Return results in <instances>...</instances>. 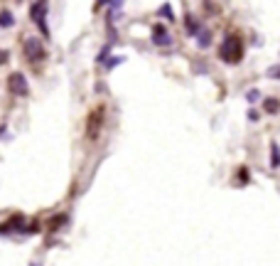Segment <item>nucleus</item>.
Wrapping results in <instances>:
<instances>
[{"label": "nucleus", "instance_id": "nucleus-1", "mask_svg": "<svg viewBox=\"0 0 280 266\" xmlns=\"http://www.w3.org/2000/svg\"><path fill=\"white\" fill-rule=\"evenodd\" d=\"M219 59L224 64H231V67L244 62V40L236 32L224 35V40L219 42Z\"/></svg>", "mask_w": 280, "mask_h": 266}, {"label": "nucleus", "instance_id": "nucleus-2", "mask_svg": "<svg viewBox=\"0 0 280 266\" xmlns=\"http://www.w3.org/2000/svg\"><path fill=\"white\" fill-rule=\"evenodd\" d=\"M47 10H50V0H37V3L32 5V10H30L32 23L40 28V32H42L44 40L52 37V35H50V25H47Z\"/></svg>", "mask_w": 280, "mask_h": 266}, {"label": "nucleus", "instance_id": "nucleus-3", "mask_svg": "<svg viewBox=\"0 0 280 266\" xmlns=\"http://www.w3.org/2000/svg\"><path fill=\"white\" fill-rule=\"evenodd\" d=\"M104 121H106V106H96L88 118H86V138L88 141H96L101 128H104Z\"/></svg>", "mask_w": 280, "mask_h": 266}, {"label": "nucleus", "instance_id": "nucleus-4", "mask_svg": "<svg viewBox=\"0 0 280 266\" xmlns=\"http://www.w3.org/2000/svg\"><path fill=\"white\" fill-rule=\"evenodd\" d=\"M22 52H25V59L28 62H42L47 57V50L42 45L40 37H25L22 40Z\"/></svg>", "mask_w": 280, "mask_h": 266}, {"label": "nucleus", "instance_id": "nucleus-5", "mask_svg": "<svg viewBox=\"0 0 280 266\" xmlns=\"http://www.w3.org/2000/svg\"><path fill=\"white\" fill-rule=\"evenodd\" d=\"M25 222H28V217H25L22 212L10 214L5 222H0V236H10V234H15V232H25V229H28Z\"/></svg>", "mask_w": 280, "mask_h": 266}, {"label": "nucleus", "instance_id": "nucleus-6", "mask_svg": "<svg viewBox=\"0 0 280 266\" xmlns=\"http://www.w3.org/2000/svg\"><path fill=\"white\" fill-rule=\"evenodd\" d=\"M8 91L12 96H28L30 94V84H28V77L22 72H12L8 74Z\"/></svg>", "mask_w": 280, "mask_h": 266}, {"label": "nucleus", "instance_id": "nucleus-7", "mask_svg": "<svg viewBox=\"0 0 280 266\" xmlns=\"http://www.w3.org/2000/svg\"><path fill=\"white\" fill-rule=\"evenodd\" d=\"M152 45L155 47H170L172 45V35L168 32L165 25H155L152 28Z\"/></svg>", "mask_w": 280, "mask_h": 266}, {"label": "nucleus", "instance_id": "nucleus-8", "mask_svg": "<svg viewBox=\"0 0 280 266\" xmlns=\"http://www.w3.org/2000/svg\"><path fill=\"white\" fill-rule=\"evenodd\" d=\"M184 28H187V35H190V37H196V35H199V30H202L192 13H187V15H184Z\"/></svg>", "mask_w": 280, "mask_h": 266}, {"label": "nucleus", "instance_id": "nucleus-9", "mask_svg": "<svg viewBox=\"0 0 280 266\" xmlns=\"http://www.w3.org/2000/svg\"><path fill=\"white\" fill-rule=\"evenodd\" d=\"M278 111H280V101H278V99H273V96H270V99H263V114L276 116Z\"/></svg>", "mask_w": 280, "mask_h": 266}, {"label": "nucleus", "instance_id": "nucleus-10", "mask_svg": "<svg viewBox=\"0 0 280 266\" xmlns=\"http://www.w3.org/2000/svg\"><path fill=\"white\" fill-rule=\"evenodd\" d=\"M212 30H199V35H196V45H199V50H206L209 45H212Z\"/></svg>", "mask_w": 280, "mask_h": 266}, {"label": "nucleus", "instance_id": "nucleus-11", "mask_svg": "<svg viewBox=\"0 0 280 266\" xmlns=\"http://www.w3.org/2000/svg\"><path fill=\"white\" fill-rule=\"evenodd\" d=\"M280 168V146L273 141L270 143V170H278Z\"/></svg>", "mask_w": 280, "mask_h": 266}, {"label": "nucleus", "instance_id": "nucleus-12", "mask_svg": "<svg viewBox=\"0 0 280 266\" xmlns=\"http://www.w3.org/2000/svg\"><path fill=\"white\" fill-rule=\"evenodd\" d=\"M0 28L2 30L15 28V18H12V13H10V10H0Z\"/></svg>", "mask_w": 280, "mask_h": 266}, {"label": "nucleus", "instance_id": "nucleus-13", "mask_svg": "<svg viewBox=\"0 0 280 266\" xmlns=\"http://www.w3.org/2000/svg\"><path fill=\"white\" fill-rule=\"evenodd\" d=\"M111 47H113V42H106L104 45V50L98 52V57H96V64H106L108 62V52H111Z\"/></svg>", "mask_w": 280, "mask_h": 266}, {"label": "nucleus", "instance_id": "nucleus-14", "mask_svg": "<svg viewBox=\"0 0 280 266\" xmlns=\"http://www.w3.org/2000/svg\"><path fill=\"white\" fill-rule=\"evenodd\" d=\"M158 15H162L165 20H174V13H172V5L170 3H162V8L158 10Z\"/></svg>", "mask_w": 280, "mask_h": 266}, {"label": "nucleus", "instance_id": "nucleus-15", "mask_svg": "<svg viewBox=\"0 0 280 266\" xmlns=\"http://www.w3.org/2000/svg\"><path fill=\"white\" fill-rule=\"evenodd\" d=\"M246 101H248V104L260 101V89H248V91H246Z\"/></svg>", "mask_w": 280, "mask_h": 266}, {"label": "nucleus", "instance_id": "nucleus-16", "mask_svg": "<svg viewBox=\"0 0 280 266\" xmlns=\"http://www.w3.org/2000/svg\"><path fill=\"white\" fill-rule=\"evenodd\" d=\"M64 222H66V214H56L54 219L50 222V232H56V227H59V224H64Z\"/></svg>", "mask_w": 280, "mask_h": 266}, {"label": "nucleus", "instance_id": "nucleus-17", "mask_svg": "<svg viewBox=\"0 0 280 266\" xmlns=\"http://www.w3.org/2000/svg\"><path fill=\"white\" fill-rule=\"evenodd\" d=\"M236 173H238V175H236V182H241V185L248 182V168H238Z\"/></svg>", "mask_w": 280, "mask_h": 266}, {"label": "nucleus", "instance_id": "nucleus-18", "mask_svg": "<svg viewBox=\"0 0 280 266\" xmlns=\"http://www.w3.org/2000/svg\"><path fill=\"white\" fill-rule=\"evenodd\" d=\"M266 77H270V79H280V64L268 67V69H266Z\"/></svg>", "mask_w": 280, "mask_h": 266}, {"label": "nucleus", "instance_id": "nucleus-19", "mask_svg": "<svg viewBox=\"0 0 280 266\" xmlns=\"http://www.w3.org/2000/svg\"><path fill=\"white\" fill-rule=\"evenodd\" d=\"M120 62H126V57H113V59H108V62H106V67H108V69H113V67H116V64H120Z\"/></svg>", "mask_w": 280, "mask_h": 266}, {"label": "nucleus", "instance_id": "nucleus-20", "mask_svg": "<svg viewBox=\"0 0 280 266\" xmlns=\"http://www.w3.org/2000/svg\"><path fill=\"white\" fill-rule=\"evenodd\" d=\"M8 62H10V52H8V50H0V67L8 64Z\"/></svg>", "mask_w": 280, "mask_h": 266}, {"label": "nucleus", "instance_id": "nucleus-21", "mask_svg": "<svg viewBox=\"0 0 280 266\" xmlns=\"http://www.w3.org/2000/svg\"><path fill=\"white\" fill-rule=\"evenodd\" d=\"M123 3H126V0H111V13H116L118 8H123Z\"/></svg>", "mask_w": 280, "mask_h": 266}, {"label": "nucleus", "instance_id": "nucleus-22", "mask_svg": "<svg viewBox=\"0 0 280 266\" xmlns=\"http://www.w3.org/2000/svg\"><path fill=\"white\" fill-rule=\"evenodd\" d=\"M258 116H260L258 109H251V111H248V121H258Z\"/></svg>", "mask_w": 280, "mask_h": 266}, {"label": "nucleus", "instance_id": "nucleus-23", "mask_svg": "<svg viewBox=\"0 0 280 266\" xmlns=\"http://www.w3.org/2000/svg\"><path fill=\"white\" fill-rule=\"evenodd\" d=\"M108 0H96V8H101V5H106Z\"/></svg>", "mask_w": 280, "mask_h": 266}, {"label": "nucleus", "instance_id": "nucleus-24", "mask_svg": "<svg viewBox=\"0 0 280 266\" xmlns=\"http://www.w3.org/2000/svg\"><path fill=\"white\" fill-rule=\"evenodd\" d=\"M32 266H37V264H32Z\"/></svg>", "mask_w": 280, "mask_h": 266}]
</instances>
